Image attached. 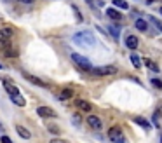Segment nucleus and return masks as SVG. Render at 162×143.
I'll list each match as a JSON object with an SVG mask.
<instances>
[{
	"label": "nucleus",
	"mask_w": 162,
	"mask_h": 143,
	"mask_svg": "<svg viewBox=\"0 0 162 143\" xmlns=\"http://www.w3.org/2000/svg\"><path fill=\"white\" fill-rule=\"evenodd\" d=\"M113 5H115V7H119V9H124V11L129 9V4L124 2V0H113Z\"/></svg>",
	"instance_id": "obj_21"
},
{
	"label": "nucleus",
	"mask_w": 162,
	"mask_h": 143,
	"mask_svg": "<svg viewBox=\"0 0 162 143\" xmlns=\"http://www.w3.org/2000/svg\"><path fill=\"white\" fill-rule=\"evenodd\" d=\"M87 124H89L92 129H101V128H103L101 119H99V117H96V115H89V117H87Z\"/></svg>",
	"instance_id": "obj_5"
},
{
	"label": "nucleus",
	"mask_w": 162,
	"mask_h": 143,
	"mask_svg": "<svg viewBox=\"0 0 162 143\" xmlns=\"http://www.w3.org/2000/svg\"><path fill=\"white\" fill-rule=\"evenodd\" d=\"M0 68H2V65H0Z\"/></svg>",
	"instance_id": "obj_30"
},
{
	"label": "nucleus",
	"mask_w": 162,
	"mask_h": 143,
	"mask_svg": "<svg viewBox=\"0 0 162 143\" xmlns=\"http://www.w3.org/2000/svg\"><path fill=\"white\" fill-rule=\"evenodd\" d=\"M108 138L113 143H126V136H124V133L119 126H113V128L108 129Z\"/></svg>",
	"instance_id": "obj_3"
},
{
	"label": "nucleus",
	"mask_w": 162,
	"mask_h": 143,
	"mask_svg": "<svg viewBox=\"0 0 162 143\" xmlns=\"http://www.w3.org/2000/svg\"><path fill=\"white\" fill-rule=\"evenodd\" d=\"M0 141H2V143H12V140H11L9 136H2V138H0Z\"/></svg>",
	"instance_id": "obj_24"
},
{
	"label": "nucleus",
	"mask_w": 162,
	"mask_h": 143,
	"mask_svg": "<svg viewBox=\"0 0 162 143\" xmlns=\"http://www.w3.org/2000/svg\"><path fill=\"white\" fill-rule=\"evenodd\" d=\"M152 86L157 87V89H160V87H162V80L160 79H152Z\"/></svg>",
	"instance_id": "obj_23"
},
{
	"label": "nucleus",
	"mask_w": 162,
	"mask_h": 143,
	"mask_svg": "<svg viewBox=\"0 0 162 143\" xmlns=\"http://www.w3.org/2000/svg\"><path fill=\"white\" fill-rule=\"evenodd\" d=\"M106 16H108L110 19H113V21H120V19H122L120 12L119 11H115V9H106Z\"/></svg>",
	"instance_id": "obj_11"
},
{
	"label": "nucleus",
	"mask_w": 162,
	"mask_h": 143,
	"mask_svg": "<svg viewBox=\"0 0 162 143\" xmlns=\"http://www.w3.org/2000/svg\"><path fill=\"white\" fill-rule=\"evenodd\" d=\"M71 96H73V91H71V89H64V91H61V94H59V100L61 101L70 100Z\"/></svg>",
	"instance_id": "obj_16"
},
{
	"label": "nucleus",
	"mask_w": 162,
	"mask_h": 143,
	"mask_svg": "<svg viewBox=\"0 0 162 143\" xmlns=\"http://www.w3.org/2000/svg\"><path fill=\"white\" fill-rule=\"evenodd\" d=\"M138 44H140V40H138V37H136V35H129L126 38V47H127V49L134 51L136 47H138Z\"/></svg>",
	"instance_id": "obj_8"
},
{
	"label": "nucleus",
	"mask_w": 162,
	"mask_h": 143,
	"mask_svg": "<svg viewBox=\"0 0 162 143\" xmlns=\"http://www.w3.org/2000/svg\"><path fill=\"white\" fill-rule=\"evenodd\" d=\"M108 33L115 38V40H119V37H120V28L119 26H113V25H110L108 26Z\"/></svg>",
	"instance_id": "obj_14"
},
{
	"label": "nucleus",
	"mask_w": 162,
	"mask_h": 143,
	"mask_svg": "<svg viewBox=\"0 0 162 143\" xmlns=\"http://www.w3.org/2000/svg\"><path fill=\"white\" fill-rule=\"evenodd\" d=\"M71 61L77 65L78 68L82 72H91L92 70V65H91V61L87 59L85 56H82V54H78V52H73L71 54Z\"/></svg>",
	"instance_id": "obj_2"
},
{
	"label": "nucleus",
	"mask_w": 162,
	"mask_h": 143,
	"mask_svg": "<svg viewBox=\"0 0 162 143\" xmlns=\"http://www.w3.org/2000/svg\"><path fill=\"white\" fill-rule=\"evenodd\" d=\"M73 40H75L78 45H84V47H92V45L96 44V38H94V35H92L91 32H87V30L75 33V35H73Z\"/></svg>",
	"instance_id": "obj_1"
},
{
	"label": "nucleus",
	"mask_w": 162,
	"mask_h": 143,
	"mask_svg": "<svg viewBox=\"0 0 162 143\" xmlns=\"http://www.w3.org/2000/svg\"><path fill=\"white\" fill-rule=\"evenodd\" d=\"M37 114L40 117H56V112L49 107H38L37 108Z\"/></svg>",
	"instance_id": "obj_6"
},
{
	"label": "nucleus",
	"mask_w": 162,
	"mask_h": 143,
	"mask_svg": "<svg viewBox=\"0 0 162 143\" xmlns=\"http://www.w3.org/2000/svg\"><path fill=\"white\" fill-rule=\"evenodd\" d=\"M91 72L94 73V75H98V77H106V75L117 73V68L112 66V65H106V66H96V68H92Z\"/></svg>",
	"instance_id": "obj_4"
},
{
	"label": "nucleus",
	"mask_w": 162,
	"mask_h": 143,
	"mask_svg": "<svg viewBox=\"0 0 162 143\" xmlns=\"http://www.w3.org/2000/svg\"><path fill=\"white\" fill-rule=\"evenodd\" d=\"M75 103H77V107L80 108L82 112H91L92 107H91V103H89V101H85V100H77Z\"/></svg>",
	"instance_id": "obj_9"
},
{
	"label": "nucleus",
	"mask_w": 162,
	"mask_h": 143,
	"mask_svg": "<svg viewBox=\"0 0 162 143\" xmlns=\"http://www.w3.org/2000/svg\"><path fill=\"white\" fill-rule=\"evenodd\" d=\"M134 122H136V124H140L141 128H145V129L152 128V126H150V122H148L147 119H143V117H136V119H134Z\"/></svg>",
	"instance_id": "obj_15"
},
{
	"label": "nucleus",
	"mask_w": 162,
	"mask_h": 143,
	"mask_svg": "<svg viewBox=\"0 0 162 143\" xmlns=\"http://www.w3.org/2000/svg\"><path fill=\"white\" fill-rule=\"evenodd\" d=\"M160 143H162V136H160Z\"/></svg>",
	"instance_id": "obj_29"
},
{
	"label": "nucleus",
	"mask_w": 162,
	"mask_h": 143,
	"mask_svg": "<svg viewBox=\"0 0 162 143\" xmlns=\"http://www.w3.org/2000/svg\"><path fill=\"white\" fill-rule=\"evenodd\" d=\"M129 58H131V63H133L134 68H141V59H140L138 54H131Z\"/></svg>",
	"instance_id": "obj_18"
},
{
	"label": "nucleus",
	"mask_w": 162,
	"mask_h": 143,
	"mask_svg": "<svg viewBox=\"0 0 162 143\" xmlns=\"http://www.w3.org/2000/svg\"><path fill=\"white\" fill-rule=\"evenodd\" d=\"M18 2H21V4H33V0H18Z\"/></svg>",
	"instance_id": "obj_25"
},
{
	"label": "nucleus",
	"mask_w": 162,
	"mask_h": 143,
	"mask_svg": "<svg viewBox=\"0 0 162 143\" xmlns=\"http://www.w3.org/2000/svg\"><path fill=\"white\" fill-rule=\"evenodd\" d=\"M4 87H5V91L9 93V96H12V94H18V93H19V89H18L16 86H12L11 82H4Z\"/></svg>",
	"instance_id": "obj_13"
},
{
	"label": "nucleus",
	"mask_w": 162,
	"mask_h": 143,
	"mask_svg": "<svg viewBox=\"0 0 162 143\" xmlns=\"http://www.w3.org/2000/svg\"><path fill=\"white\" fill-rule=\"evenodd\" d=\"M136 28L140 30V32H147L148 30V25H147V21H143V19H136Z\"/></svg>",
	"instance_id": "obj_17"
},
{
	"label": "nucleus",
	"mask_w": 162,
	"mask_h": 143,
	"mask_svg": "<svg viewBox=\"0 0 162 143\" xmlns=\"http://www.w3.org/2000/svg\"><path fill=\"white\" fill-rule=\"evenodd\" d=\"M73 122H75V124H78V122H80V117H78V115H75V117H73Z\"/></svg>",
	"instance_id": "obj_26"
},
{
	"label": "nucleus",
	"mask_w": 162,
	"mask_h": 143,
	"mask_svg": "<svg viewBox=\"0 0 162 143\" xmlns=\"http://www.w3.org/2000/svg\"><path fill=\"white\" fill-rule=\"evenodd\" d=\"M150 23H152L155 28L162 33V21H160V19H157V18H154V16H150Z\"/></svg>",
	"instance_id": "obj_19"
},
{
	"label": "nucleus",
	"mask_w": 162,
	"mask_h": 143,
	"mask_svg": "<svg viewBox=\"0 0 162 143\" xmlns=\"http://www.w3.org/2000/svg\"><path fill=\"white\" fill-rule=\"evenodd\" d=\"M159 11H160V14H162V7H160V9H159Z\"/></svg>",
	"instance_id": "obj_28"
},
{
	"label": "nucleus",
	"mask_w": 162,
	"mask_h": 143,
	"mask_svg": "<svg viewBox=\"0 0 162 143\" xmlns=\"http://www.w3.org/2000/svg\"><path fill=\"white\" fill-rule=\"evenodd\" d=\"M85 2H89V4H92V0H85Z\"/></svg>",
	"instance_id": "obj_27"
},
{
	"label": "nucleus",
	"mask_w": 162,
	"mask_h": 143,
	"mask_svg": "<svg viewBox=\"0 0 162 143\" xmlns=\"http://www.w3.org/2000/svg\"><path fill=\"white\" fill-rule=\"evenodd\" d=\"M12 37V30H9V28H2L0 30V38H11Z\"/></svg>",
	"instance_id": "obj_20"
},
{
	"label": "nucleus",
	"mask_w": 162,
	"mask_h": 143,
	"mask_svg": "<svg viewBox=\"0 0 162 143\" xmlns=\"http://www.w3.org/2000/svg\"><path fill=\"white\" fill-rule=\"evenodd\" d=\"M145 63H147V66H148V68H152L154 72H159V66H157V65H155L154 61H152V59H147Z\"/></svg>",
	"instance_id": "obj_22"
},
{
	"label": "nucleus",
	"mask_w": 162,
	"mask_h": 143,
	"mask_svg": "<svg viewBox=\"0 0 162 143\" xmlns=\"http://www.w3.org/2000/svg\"><path fill=\"white\" fill-rule=\"evenodd\" d=\"M11 100H12V103H16V105H19V107H25V105H26V101H25V98L21 96V93L12 94V96H11Z\"/></svg>",
	"instance_id": "obj_12"
},
{
	"label": "nucleus",
	"mask_w": 162,
	"mask_h": 143,
	"mask_svg": "<svg viewBox=\"0 0 162 143\" xmlns=\"http://www.w3.org/2000/svg\"><path fill=\"white\" fill-rule=\"evenodd\" d=\"M25 79L28 80V82H31V84H35V86L38 87H47V84L44 82L42 79H38V77H35V75H30V73H25Z\"/></svg>",
	"instance_id": "obj_7"
},
{
	"label": "nucleus",
	"mask_w": 162,
	"mask_h": 143,
	"mask_svg": "<svg viewBox=\"0 0 162 143\" xmlns=\"http://www.w3.org/2000/svg\"><path fill=\"white\" fill-rule=\"evenodd\" d=\"M16 133L21 136V138H25V140H30V138H31L30 131L26 128H23V126H16Z\"/></svg>",
	"instance_id": "obj_10"
}]
</instances>
